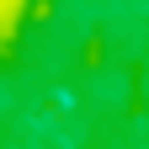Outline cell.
Segmentation results:
<instances>
[{"label": "cell", "instance_id": "obj_1", "mask_svg": "<svg viewBox=\"0 0 149 149\" xmlns=\"http://www.w3.org/2000/svg\"><path fill=\"white\" fill-rule=\"evenodd\" d=\"M16 6H22V0H0V27H11V16H16Z\"/></svg>", "mask_w": 149, "mask_h": 149}]
</instances>
